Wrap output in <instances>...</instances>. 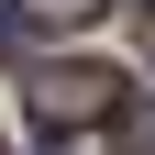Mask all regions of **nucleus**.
<instances>
[{
	"mask_svg": "<svg viewBox=\"0 0 155 155\" xmlns=\"http://www.w3.org/2000/svg\"><path fill=\"white\" fill-rule=\"evenodd\" d=\"M111 111H122V67H89V55H78V67L33 78V122L45 133H89V122H111Z\"/></svg>",
	"mask_w": 155,
	"mask_h": 155,
	"instance_id": "f257e3e1",
	"label": "nucleus"
},
{
	"mask_svg": "<svg viewBox=\"0 0 155 155\" xmlns=\"http://www.w3.org/2000/svg\"><path fill=\"white\" fill-rule=\"evenodd\" d=\"M111 0H33V22H100Z\"/></svg>",
	"mask_w": 155,
	"mask_h": 155,
	"instance_id": "f03ea898",
	"label": "nucleus"
},
{
	"mask_svg": "<svg viewBox=\"0 0 155 155\" xmlns=\"http://www.w3.org/2000/svg\"><path fill=\"white\" fill-rule=\"evenodd\" d=\"M33 33H45L33 11H0V55H33Z\"/></svg>",
	"mask_w": 155,
	"mask_h": 155,
	"instance_id": "7ed1b4c3",
	"label": "nucleus"
},
{
	"mask_svg": "<svg viewBox=\"0 0 155 155\" xmlns=\"http://www.w3.org/2000/svg\"><path fill=\"white\" fill-rule=\"evenodd\" d=\"M122 155H155V122H144V111L122 122Z\"/></svg>",
	"mask_w": 155,
	"mask_h": 155,
	"instance_id": "20e7f679",
	"label": "nucleus"
}]
</instances>
